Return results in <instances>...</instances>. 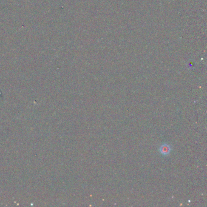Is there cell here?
Returning a JSON list of instances; mask_svg holds the SVG:
<instances>
[{"label": "cell", "instance_id": "cell-1", "mask_svg": "<svg viewBox=\"0 0 207 207\" xmlns=\"http://www.w3.org/2000/svg\"><path fill=\"white\" fill-rule=\"evenodd\" d=\"M159 151L162 155L164 156L169 155L170 152L171 151V146L166 143L161 145L159 148Z\"/></svg>", "mask_w": 207, "mask_h": 207}]
</instances>
